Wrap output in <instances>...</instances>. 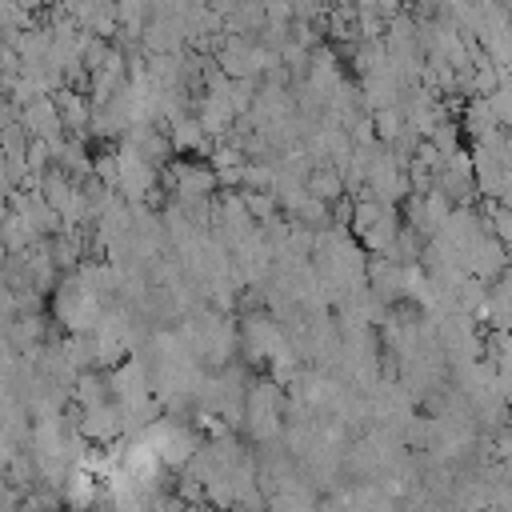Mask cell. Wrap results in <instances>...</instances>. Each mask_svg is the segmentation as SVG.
<instances>
[{
	"instance_id": "7a4b0ae2",
	"label": "cell",
	"mask_w": 512,
	"mask_h": 512,
	"mask_svg": "<svg viewBox=\"0 0 512 512\" xmlns=\"http://www.w3.org/2000/svg\"><path fill=\"white\" fill-rule=\"evenodd\" d=\"M140 512H184V500H180L172 488H160V492H152V496L140 504Z\"/></svg>"
},
{
	"instance_id": "6da1fadb",
	"label": "cell",
	"mask_w": 512,
	"mask_h": 512,
	"mask_svg": "<svg viewBox=\"0 0 512 512\" xmlns=\"http://www.w3.org/2000/svg\"><path fill=\"white\" fill-rule=\"evenodd\" d=\"M84 436L88 440H100V444H108L116 432H120V420H116V412L112 408H88V416H84Z\"/></svg>"
}]
</instances>
